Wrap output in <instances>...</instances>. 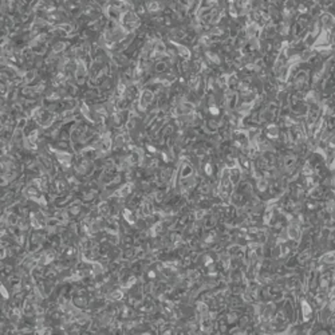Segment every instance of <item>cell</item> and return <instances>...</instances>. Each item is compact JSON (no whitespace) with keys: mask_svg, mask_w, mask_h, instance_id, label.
Here are the masks:
<instances>
[{"mask_svg":"<svg viewBox=\"0 0 335 335\" xmlns=\"http://www.w3.org/2000/svg\"><path fill=\"white\" fill-rule=\"evenodd\" d=\"M321 262L323 263V264H334L335 263V253H332V252L324 253L321 258Z\"/></svg>","mask_w":335,"mask_h":335,"instance_id":"cell-1","label":"cell"},{"mask_svg":"<svg viewBox=\"0 0 335 335\" xmlns=\"http://www.w3.org/2000/svg\"><path fill=\"white\" fill-rule=\"evenodd\" d=\"M129 192H130V185H129V184H126L125 186H123V188H122L121 190H119V195H121V196H125V195H127Z\"/></svg>","mask_w":335,"mask_h":335,"instance_id":"cell-2","label":"cell"}]
</instances>
